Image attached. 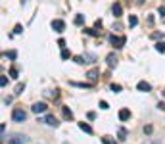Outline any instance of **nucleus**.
Masks as SVG:
<instances>
[{"label": "nucleus", "mask_w": 165, "mask_h": 144, "mask_svg": "<svg viewBox=\"0 0 165 144\" xmlns=\"http://www.w3.org/2000/svg\"><path fill=\"white\" fill-rule=\"evenodd\" d=\"M12 119H14L15 123H23V121L27 119V113L23 112L21 108H15V110H14V113H12Z\"/></svg>", "instance_id": "f257e3e1"}, {"label": "nucleus", "mask_w": 165, "mask_h": 144, "mask_svg": "<svg viewBox=\"0 0 165 144\" xmlns=\"http://www.w3.org/2000/svg\"><path fill=\"white\" fill-rule=\"evenodd\" d=\"M110 42H111V46H115V48H123L125 42H127V39H125V37H115V35H111V37H110Z\"/></svg>", "instance_id": "f03ea898"}, {"label": "nucleus", "mask_w": 165, "mask_h": 144, "mask_svg": "<svg viewBox=\"0 0 165 144\" xmlns=\"http://www.w3.org/2000/svg\"><path fill=\"white\" fill-rule=\"evenodd\" d=\"M52 29H54L56 33H63V29H65V23H63L62 19H54V21H52Z\"/></svg>", "instance_id": "7ed1b4c3"}, {"label": "nucleus", "mask_w": 165, "mask_h": 144, "mask_svg": "<svg viewBox=\"0 0 165 144\" xmlns=\"http://www.w3.org/2000/svg\"><path fill=\"white\" fill-rule=\"evenodd\" d=\"M46 108H48V106L44 104V102H35L31 110H33L35 113H44V112H46Z\"/></svg>", "instance_id": "20e7f679"}, {"label": "nucleus", "mask_w": 165, "mask_h": 144, "mask_svg": "<svg viewBox=\"0 0 165 144\" xmlns=\"http://www.w3.org/2000/svg\"><path fill=\"white\" fill-rule=\"evenodd\" d=\"M42 123H46V125H50V127H58V125H60V123H58V119H56L54 115H50V113H48L46 117L42 119Z\"/></svg>", "instance_id": "39448f33"}, {"label": "nucleus", "mask_w": 165, "mask_h": 144, "mask_svg": "<svg viewBox=\"0 0 165 144\" xmlns=\"http://www.w3.org/2000/svg\"><path fill=\"white\" fill-rule=\"evenodd\" d=\"M25 142H27V138L21 137V134H14V137L10 138V144H25Z\"/></svg>", "instance_id": "423d86ee"}, {"label": "nucleus", "mask_w": 165, "mask_h": 144, "mask_svg": "<svg viewBox=\"0 0 165 144\" xmlns=\"http://www.w3.org/2000/svg\"><path fill=\"white\" fill-rule=\"evenodd\" d=\"M106 61H108V65H110V67H115V65H117V58H115L113 52L106 56Z\"/></svg>", "instance_id": "0eeeda50"}, {"label": "nucleus", "mask_w": 165, "mask_h": 144, "mask_svg": "<svg viewBox=\"0 0 165 144\" xmlns=\"http://www.w3.org/2000/svg\"><path fill=\"white\" fill-rule=\"evenodd\" d=\"M136 88H138V90H142V92H148V90H152V85H150V83H146V81H140Z\"/></svg>", "instance_id": "6e6552de"}, {"label": "nucleus", "mask_w": 165, "mask_h": 144, "mask_svg": "<svg viewBox=\"0 0 165 144\" xmlns=\"http://www.w3.org/2000/svg\"><path fill=\"white\" fill-rule=\"evenodd\" d=\"M98 75H100V73H98V69H90V71L86 73V77H88V81H90V83H94V81L98 79Z\"/></svg>", "instance_id": "1a4fd4ad"}, {"label": "nucleus", "mask_w": 165, "mask_h": 144, "mask_svg": "<svg viewBox=\"0 0 165 144\" xmlns=\"http://www.w3.org/2000/svg\"><path fill=\"white\" fill-rule=\"evenodd\" d=\"M131 117V110H127V108H123L121 112H119V119L121 121H127V119Z\"/></svg>", "instance_id": "9d476101"}, {"label": "nucleus", "mask_w": 165, "mask_h": 144, "mask_svg": "<svg viewBox=\"0 0 165 144\" xmlns=\"http://www.w3.org/2000/svg\"><path fill=\"white\" fill-rule=\"evenodd\" d=\"M79 129H81V131H84V133H88V134H92V127L90 125H88V123H79Z\"/></svg>", "instance_id": "9b49d317"}, {"label": "nucleus", "mask_w": 165, "mask_h": 144, "mask_svg": "<svg viewBox=\"0 0 165 144\" xmlns=\"http://www.w3.org/2000/svg\"><path fill=\"white\" fill-rule=\"evenodd\" d=\"M111 12H113V15H115V18H119V15H121V12H123L121 4H113V8H111Z\"/></svg>", "instance_id": "f8f14e48"}, {"label": "nucleus", "mask_w": 165, "mask_h": 144, "mask_svg": "<svg viewBox=\"0 0 165 144\" xmlns=\"http://www.w3.org/2000/svg\"><path fill=\"white\" fill-rule=\"evenodd\" d=\"M136 23H138V18L136 15H129V27H136Z\"/></svg>", "instance_id": "ddd939ff"}, {"label": "nucleus", "mask_w": 165, "mask_h": 144, "mask_svg": "<svg viewBox=\"0 0 165 144\" xmlns=\"http://www.w3.org/2000/svg\"><path fill=\"white\" fill-rule=\"evenodd\" d=\"M62 112H63V117H65V119H73V112H71L69 108H63Z\"/></svg>", "instance_id": "4468645a"}, {"label": "nucleus", "mask_w": 165, "mask_h": 144, "mask_svg": "<svg viewBox=\"0 0 165 144\" xmlns=\"http://www.w3.org/2000/svg\"><path fill=\"white\" fill-rule=\"evenodd\" d=\"M84 61H86V64H94V61H96V56H94V54H84Z\"/></svg>", "instance_id": "2eb2a0df"}, {"label": "nucleus", "mask_w": 165, "mask_h": 144, "mask_svg": "<svg viewBox=\"0 0 165 144\" xmlns=\"http://www.w3.org/2000/svg\"><path fill=\"white\" fill-rule=\"evenodd\" d=\"M119 140H127V129H119Z\"/></svg>", "instance_id": "dca6fc26"}, {"label": "nucleus", "mask_w": 165, "mask_h": 144, "mask_svg": "<svg viewBox=\"0 0 165 144\" xmlns=\"http://www.w3.org/2000/svg\"><path fill=\"white\" fill-rule=\"evenodd\" d=\"M73 61H75V64H79V65L86 64V61H84V56H75V58H73Z\"/></svg>", "instance_id": "f3484780"}, {"label": "nucleus", "mask_w": 165, "mask_h": 144, "mask_svg": "<svg viewBox=\"0 0 165 144\" xmlns=\"http://www.w3.org/2000/svg\"><path fill=\"white\" fill-rule=\"evenodd\" d=\"M84 33H86V35H90V37H98V31H96V29H84Z\"/></svg>", "instance_id": "a211bd4d"}, {"label": "nucleus", "mask_w": 165, "mask_h": 144, "mask_svg": "<svg viewBox=\"0 0 165 144\" xmlns=\"http://www.w3.org/2000/svg\"><path fill=\"white\" fill-rule=\"evenodd\" d=\"M44 94H46L48 98H54V100L58 98V90H48V92H44Z\"/></svg>", "instance_id": "6ab92c4d"}, {"label": "nucleus", "mask_w": 165, "mask_h": 144, "mask_svg": "<svg viewBox=\"0 0 165 144\" xmlns=\"http://www.w3.org/2000/svg\"><path fill=\"white\" fill-rule=\"evenodd\" d=\"M102 144H115V140L111 137H102Z\"/></svg>", "instance_id": "aec40b11"}, {"label": "nucleus", "mask_w": 165, "mask_h": 144, "mask_svg": "<svg viewBox=\"0 0 165 144\" xmlns=\"http://www.w3.org/2000/svg\"><path fill=\"white\" fill-rule=\"evenodd\" d=\"M156 50L163 54V52H165V42H158V44H156Z\"/></svg>", "instance_id": "412c9836"}, {"label": "nucleus", "mask_w": 165, "mask_h": 144, "mask_svg": "<svg viewBox=\"0 0 165 144\" xmlns=\"http://www.w3.org/2000/svg\"><path fill=\"white\" fill-rule=\"evenodd\" d=\"M84 23V15H77L75 18V25H83Z\"/></svg>", "instance_id": "4be33fe9"}, {"label": "nucleus", "mask_w": 165, "mask_h": 144, "mask_svg": "<svg viewBox=\"0 0 165 144\" xmlns=\"http://www.w3.org/2000/svg\"><path fill=\"white\" fill-rule=\"evenodd\" d=\"M67 58H71V52L63 48V50H62V60H67Z\"/></svg>", "instance_id": "5701e85b"}, {"label": "nucleus", "mask_w": 165, "mask_h": 144, "mask_svg": "<svg viewBox=\"0 0 165 144\" xmlns=\"http://www.w3.org/2000/svg\"><path fill=\"white\" fill-rule=\"evenodd\" d=\"M23 88H25V85H23V83H19L17 86H15V94H21V90Z\"/></svg>", "instance_id": "b1692460"}, {"label": "nucleus", "mask_w": 165, "mask_h": 144, "mask_svg": "<svg viewBox=\"0 0 165 144\" xmlns=\"http://www.w3.org/2000/svg\"><path fill=\"white\" fill-rule=\"evenodd\" d=\"M111 90H113V92H121V85H111Z\"/></svg>", "instance_id": "393cba45"}, {"label": "nucleus", "mask_w": 165, "mask_h": 144, "mask_svg": "<svg viewBox=\"0 0 165 144\" xmlns=\"http://www.w3.org/2000/svg\"><path fill=\"white\" fill-rule=\"evenodd\" d=\"M8 85V79L6 77H0V86H6Z\"/></svg>", "instance_id": "a878e982"}, {"label": "nucleus", "mask_w": 165, "mask_h": 144, "mask_svg": "<svg viewBox=\"0 0 165 144\" xmlns=\"http://www.w3.org/2000/svg\"><path fill=\"white\" fill-rule=\"evenodd\" d=\"M152 39H163L161 33H152Z\"/></svg>", "instance_id": "bb28decb"}, {"label": "nucleus", "mask_w": 165, "mask_h": 144, "mask_svg": "<svg viewBox=\"0 0 165 144\" xmlns=\"http://www.w3.org/2000/svg\"><path fill=\"white\" fill-rule=\"evenodd\" d=\"M10 75H12V77H17V69L12 67V69H10Z\"/></svg>", "instance_id": "cd10ccee"}, {"label": "nucleus", "mask_w": 165, "mask_h": 144, "mask_svg": "<svg viewBox=\"0 0 165 144\" xmlns=\"http://www.w3.org/2000/svg\"><path fill=\"white\" fill-rule=\"evenodd\" d=\"M144 133L150 134V133H152V125H146V127H144Z\"/></svg>", "instance_id": "c85d7f7f"}, {"label": "nucleus", "mask_w": 165, "mask_h": 144, "mask_svg": "<svg viewBox=\"0 0 165 144\" xmlns=\"http://www.w3.org/2000/svg\"><path fill=\"white\" fill-rule=\"evenodd\" d=\"M15 56H17V54H15L14 50H12V52H8V58H10V60H15Z\"/></svg>", "instance_id": "c756f323"}, {"label": "nucleus", "mask_w": 165, "mask_h": 144, "mask_svg": "<svg viewBox=\"0 0 165 144\" xmlns=\"http://www.w3.org/2000/svg\"><path fill=\"white\" fill-rule=\"evenodd\" d=\"M100 108H102V110H108V102L102 100V102H100Z\"/></svg>", "instance_id": "7c9ffc66"}, {"label": "nucleus", "mask_w": 165, "mask_h": 144, "mask_svg": "<svg viewBox=\"0 0 165 144\" xmlns=\"http://www.w3.org/2000/svg\"><path fill=\"white\" fill-rule=\"evenodd\" d=\"M23 31V27L21 25H15V29H14V33H21Z\"/></svg>", "instance_id": "2f4dec72"}, {"label": "nucleus", "mask_w": 165, "mask_h": 144, "mask_svg": "<svg viewBox=\"0 0 165 144\" xmlns=\"http://www.w3.org/2000/svg\"><path fill=\"white\" fill-rule=\"evenodd\" d=\"M58 46H62V48H63V46H65V40L60 39V40H58Z\"/></svg>", "instance_id": "473e14b6"}, {"label": "nucleus", "mask_w": 165, "mask_h": 144, "mask_svg": "<svg viewBox=\"0 0 165 144\" xmlns=\"http://www.w3.org/2000/svg\"><path fill=\"white\" fill-rule=\"evenodd\" d=\"M159 14H161V15H165V6H159Z\"/></svg>", "instance_id": "72a5a7b5"}, {"label": "nucleus", "mask_w": 165, "mask_h": 144, "mask_svg": "<svg viewBox=\"0 0 165 144\" xmlns=\"http://www.w3.org/2000/svg\"><path fill=\"white\" fill-rule=\"evenodd\" d=\"M144 144H156V142H144Z\"/></svg>", "instance_id": "f704fd0d"}]
</instances>
